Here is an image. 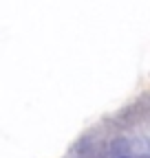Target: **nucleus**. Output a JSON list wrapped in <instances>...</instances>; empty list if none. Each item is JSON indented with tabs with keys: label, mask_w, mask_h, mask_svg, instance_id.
<instances>
[{
	"label": "nucleus",
	"mask_w": 150,
	"mask_h": 158,
	"mask_svg": "<svg viewBox=\"0 0 150 158\" xmlns=\"http://www.w3.org/2000/svg\"><path fill=\"white\" fill-rule=\"evenodd\" d=\"M119 158H133V156H119Z\"/></svg>",
	"instance_id": "nucleus-1"
}]
</instances>
